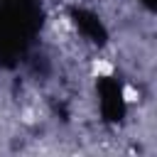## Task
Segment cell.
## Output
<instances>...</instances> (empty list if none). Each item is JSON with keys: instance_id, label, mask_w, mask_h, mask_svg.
Masks as SVG:
<instances>
[{"instance_id": "obj_1", "label": "cell", "mask_w": 157, "mask_h": 157, "mask_svg": "<svg viewBox=\"0 0 157 157\" xmlns=\"http://www.w3.org/2000/svg\"><path fill=\"white\" fill-rule=\"evenodd\" d=\"M37 2L34 0H0V42L2 49L22 52L37 29Z\"/></svg>"}, {"instance_id": "obj_2", "label": "cell", "mask_w": 157, "mask_h": 157, "mask_svg": "<svg viewBox=\"0 0 157 157\" xmlns=\"http://www.w3.org/2000/svg\"><path fill=\"white\" fill-rule=\"evenodd\" d=\"M145 2H147V5H152V0H145Z\"/></svg>"}]
</instances>
